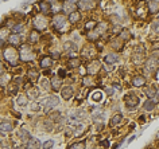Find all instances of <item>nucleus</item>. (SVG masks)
<instances>
[{"instance_id": "20e7f679", "label": "nucleus", "mask_w": 159, "mask_h": 149, "mask_svg": "<svg viewBox=\"0 0 159 149\" xmlns=\"http://www.w3.org/2000/svg\"><path fill=\"white\" fill-rule=\"evenodd\" d=\"M126 105H127V109H135L139 105V97H136L135 94H127Z\"/></svg>"}, {"instance_id": "49530a36", "label": "nucleus", "mask_w": 159, "mask_h": 149, "mask_svg": "<svg viewBox=\"0 0 159 149\" xmlns=\"http://www.w3.org/2000/svg\"><path fill=\"white\" fill-rule=\"evenodd\" d=\"M151 57L152 58H157V59H158V58H159V48H154V50H152V51H151Z\"/></svg>"}, {"instance_id": "72a5a7b5", "label": "nucleus", "mask_w": 159, "mask_h": 149, "mask_svg": "<svg viewBox=\"0 0 159 149\" xmlns=\"http://www.w3.org/2000/svg\"><path fill=\"white\" fill-rule=\"evenodd\" d=\"M80 63H81L80 59H77V58H74L73 59V58H71V59L69 61V67L70 69H76V67L80 66Z\"/></svg>"}, {"instance_id": "cd10ccee", "label": "nucleus", "mask_w": 159, "mask_h": 149, "mask_svg": "<svg viewBox=\"0 0 159 149\" xmlns=\"http://www.w3.org/2000/svg\"><path fill=\"white\" fill-rule=\"evenodd\" d=\"M27 95H29V97H31L33 99L38 98V97H39V90L36 89V88H31V89L27 90Z\"/></svg>"}, {"instance_id": "bb28decb", "label": "nucleus", "mask_w": 159, "mask_h": 149, "mask_svg": "<svg viewBox=\"0 0 159 149\" xmlns=\"http://www.w3.org/2000/svg\"><path fill=\"white\" fill-rule=\"evenodd\" d=\"M39 78V73H38V70H35V69H30L29 70V79L31 81V82H34V81H36Z\"/></svg>"}, {"instance_id": "680f3d73", "label": "nucleus", "mask_w": 159, "mask_h": 149, "mask_svg": "<svg viewBox=\"0 0 159 149\" xmlns=\"http://www.w3.org/2000/svg\"><path fill=\"white\" fill-rule=\"evenodd\" d=\"M50 2H57V0H50Z\"/></svg>"}, {"instance_id": "c03bdc74", "label": "nucleus", "mask_w": 159, "mask_h": 149, "mask_svg": "<svg viewBox=\"0 0 159 149\" xmlns=\"http://www.w3.org/2000/svg\"><path fill=\"white\" fill-rule=\"evenodd\" d=\"M88 38L90 40H97L99 39V32H89L88 34Z\"/></svg>"}, {"instance_id": "f257e3e1", "label": "nucleus", "mask_w": 159, "mask_h": 149, "mask_svg": "<svg viewBox=\"0 0 159 149\" xmlns=\"http://www.w3.org/2000/svg\"><path fill=\"white\" fill-rule=\"evenodd\" d=\"M3 57L4 59L11 65V66H16L18 65V58H19V54L14 47H7L3 52Z\"/></svg>"}, {"instance_id": "58836bf2", "label": "nucleus", "mask_w": 159, "mask_h": 149, "mask_svg": "<svg viewBox=\"0 0 159 149\" xmlns=\"http://www.w3.org/2000/svg\"><path fill=\"white\" fill-rule=\"evenodd\" d=\"M53 147H54V141H53V140H47L46 142H43V144H42V148L43 149H50V148H53Z\"/></svg>"}, {"instance_id": "0e129e2a", "label": "nucleus", "mask_w": 159, "mask_h": 149, "mask_svg": "<svg viewBox=\"0 0 159 149\" xmlns=\"http://www.w3.org/2000/svg\"><path fill=\"white\" fill-rule=\"evenodd\" d=\"M4 2H5V0H4Z\"/></svg>"}, {"instance_id": "0eeeda50", "label": "nucleus", "mask_w": 159, "mask_h": 149, "mask_svg": "<svg viewBox=\"0 0 159 149\" xmlns=\"http://www.w3.org/2000/svg\"><path fill=\"white\" fill-rule=\"evenodd\" d=\"M158 59L157 58H150V59L146 62V69H147V71H150V73H152V71H157L158 69Z\"/></svg>"}, {"instance_id": "7ed1b4c3", "label": "nucleus", "mask_w": 159, "mask_h": 149, "mask_svg": "<svg viewBox=\"0 0 159 149\" xmlns=\"http://www.w3.org/2000/svg\"><path fill=\"white\" fill-rule=\"evenodd\" d=\"M60 104V98L57 95H51V97H47L42 101V105L46 108V109H51V108L57 106Z\"/></svg>"}, {"instance_id": "b1692460", "label": "nucleus", "mask_w": 159, "mask_h": 149, "mask_svg": "<svg viewBox=\"0 0 159 149\" xmlns=\"http://www.w3.org/2000/svg\"><path fill=\"white\" fill-rule=\"evenodd\" d=\"M39 8H40V11H42L43 14H49V12L51 11L50 3H47V2H40L39 3Z\"/></svg>"}, {"instance_id": "a19ab883", "label": "nucleus", "mask_w": 159, "mask_h": 149, "mask_svg": "<svg viewBox=\"0 0 159 149\" xmlns=\"http://www.w3.org/2000/svg\"><path fill=\"white\" fill-rule=\"evenodd\" d=\"M40 106H42V104H39V102H33V104H31V110L38 111L40 109Z\"/></svg>"}, {"instance_id": "7c9ffc66", "label": "nucleus", "mask_w": 159, "mask_h": 149, "mask_svg": "<svg viewBox=\"0 0 159 149\" xmlns=\"http://www.w3.org/2000/svg\"><path fill=\"white\" fill-rule=\"evenodd\" d=\"M144 93L147 94V97L150 99H154V97H157V91H155V89H152V88H146Z\"/></svg>"}, {"instance_id": "9b49d317", "label": "nucleus", "mask_w": 159, "mask_h": 149, "mask_svg": "<svg viewBox=\"0 0 159 149\" xmlns=\"http://www.w3.org/2000/svg\"><path fill=\"white\" fill-rule=\"evenodd\" d=\"M53 65V58L51 57H42L39 61V66L42 69H49L50 66Z\"/></svg>"}, {"instance_id": "423d86ee", "label": "nucleus", "mask_w": 159, "mask_h": 149, "mask_svg": "<svg viewBox=\"0 0 159 149\" xmlns=\"http://www.w3.org/2000/svg\"><path fill=\"white\" fill-rule=\"evenodd\" d=\"M65 24H66V18H65L64 15L58 14V15H55V16L53 18V26H54L57 30L64 28Z\"/></svg>"}, {"instance_id": "dca6fc26", "label": "nucleus", "mask_w": 159, "mask_h": 149, "mask_svg": "<svg viewBox=\"0 0 159 149\" xmlns=\"http://www.w3.org/2000/svg\"><path fill=\"white\" fill-rule=\"evenodd\" d=\"M8 40H10V43L12 46H19L22 43V36L18 35V34H11V35L8 36Z\"/></svg>"}, {"instance_id": "09e8293b", "label": "nucleus", "mask_w": 159, "mask_h": 149, "mask_svg": "<svg viewBox=\"0 0 159 149\" xmlns=\"http://www.w3.org/2000/svg\"><path fill=\"white\" fill-rule=\"evenodd\" d=\"M120 36H121L123 39H128V38H130V34L127 32V31H121V32H120Z\"/></svg>"}, {"instance_id": "e2e57ef3", "label": "nucleus", "mask_w": 159, "mask_h": 149, "mask_svg": "<svg viewBox=\"0 0 159 149\" xmlns=\"http://www.w3.org/2000/svg\"><path fill=\"white\" fill-rule=\"evenodd\" d=\"M0 145H2V141H0Z\"/></svg>"}, {"instance_id": "bf43d9fd", "label": "nucleus", "mask_w": 159, "mask_h": 149, "mask_svg": "<svg viewBox=\"0 0 159 149\" xmlns=\"http://www.w3.org/2000/svg\"><path fill=\"white\" fill-rule=\"evenodd\" d=\"M3 46H4V42H3V39H0V48H2Z\"/></svg>"}, {"instance_id": "2eb2a0df", "label": "nucleus", "mask_w": 159, "mask_h": 149, "mask_svg": "<svg viewBox=\"0 0 159 149\" xmlns=\"http://www.w3.org/2000/svg\"><path fill=\"white\" fill-rule=\"evenodd\" d=\"M61 86H62V79L60 77H53L51 79V88L54 91H58V90H61Z\"/></svg>"}, {"instance_id": "79ce46f5", "label": "nucleus", "mask_w": 159, "mask_h": 149, "mask_svg": "<svg viewBox=\"0 0 159 149\" xmlns=\"http://www.w3.org/2000/svg\"><path fill=\"white\" fill-rule=\"evenodd\" d=\"M8 32H10V31H8L7 28H0V39H4L5 36L8 35ZM10 36V35H8Z\"/></svg>"}, {"instance_id": "ddd939ff", "label": "nucleus", "mask_w": 159, "mask_h": 149, "mask_svg": "<svg viewBox=\"0 0 159 149\" xmlns=\"http://www.w3.org/2000/svg\"><path fill=\"white\" fill-rule=\"evenodd\" d=\"M146 83V78L143 75H135L132 79V85L135 86V88H142V86H144Z\"/></svg>"}, {"instance_id": "c756f323", "label": "nucleus", "mask_w": 159, "mask_h": 149, "mask_svg": "<svg viewBox=\"0 0 159 149\" xmlns=\"http://www.w3.org/2000/svg\"><path fill=\"white\" fill-rule=\"evenodd\" d=\"M27 102H29V101H27V97H26V95H18V98H16V104L18 105H19V106H26V105H27Z\"/></svg>"}, {"instance_id": "f03ea898", "label": "nucleus", "mask_w": 159, "mask_h": 149, "mask_svg": "<svg viewBox=\"0 0 159 149\" xmlns=\"http://www.w3.org/2000/svg\"><path fill=\"white\" fill-rule=\"evenodd\" d=\"M23 51L20 52V59L22 61H24V62H30V61H33L34 58H35V54H34L33 51H31V48L29 47V46H23Z\"/></svg>"}, {"instance_id": "a878e982", "label": "nucleus", "mask_w": 159, "mask_h": 149, "mask_svg": "<svg viewBox=\"0 0 159 149\" xmlns=\"http://www.w3.org/2000/svg\"><path fill=\"white\" fill-rule=\"evenodd\" d=\"M121 120H123V116H121L120 113L115 114V116L112 117V120H111V126H116V125H119V124L121 122Z\"/></svg>"}, {"instance_id": "c85d7f7f", "label": "nucleus", "mask_w": 159, "mask_h": 149, "mask_svg": "<svg viewBox=\"0 0 159 149\" xmlns=\"http://www.w3.org/2000/svg\"><path fill=\"white\" fill-rule=\"evenodd\" d=\"M64 10L66 11V12H69V14H71V12L76 11V5H74V3H69V2H66V3L64 4Z\"/></svg>"}, {"instance_id": "2f4dec72", "label": "nucleus", "mask_w": 159, "mask_h": 149, "mask_svg": "<svg viewBox=\"0 0 159 149\" xmlns=\"http://www.w3.org/2000/svg\"><path fill=\"white\" fill-rule=\"evenodd\" d=\"M85 147H86V142L85 141H80V142H74L69 149H85Z\"/></svg>"}, {"instance_id": "8fccbe9b", "label": "nucleus", "mask_w": 159, "mask_h": 149, "mask_svg": "<svg viewBox=\"0 0 159 149\" xmlns=\"http://www.w3.org/2000/svg\"><path fill=\"white\" fill-rule=\"evenodd\" d=\"M58 75H60V78H64V77L66 75V71H65L64 69H60L58 70Z\"/></svg>"}, {"instance_id": "aec40b11", "label": "nucleus", "mask_w": 159, "mask_h": 149, "mask_svg": "<svg viewBox=\"0 0 159 149\" xmlns=\"http://www.w3.org/2000/svg\"><path fill=\"white\" fill-rule=\"evenodd\" d=\"M18 136L20 137L22 141H29V138H30V133H29V130L27 129H24V128H22L19 132H18Z\"/></svg>"}, {"instance_id": "473e14b6", "label": "nucleus", "mask_w": 159, "mask_h": 149, "mask_svg": "<svg viewBox=\"0 0 159 149\" xmlns=\"http://www.w3.org/2000/svg\"><path fill=\"white\" fill-rule=\"evenodd\" d=\"M92 99L93 101H96V102H100V101H102V93L100 91V90H97V91H95L92 94Z\"/></svg>"}, {"instance_id": "f8f14e48", "label": "nucleus", "mask_w": 159, "mask_h": 149, "mask_svg": "<svg viewBox=\"0 0 159 149\" xmlns=\"http://www.w3.org/2000/svg\"><path fill=\"white\" fill-rule=\"evenodd\" d=\"M148 11H150V14H158L159 12V2L158 0H150Z\"/></svg>"}, {"instance_id": "37998d69", "label": "nucleus", "mask_w": 159, "mask_h": 149, "mask_svg": "<svg viewBox=\"0 0 159 149\" xmlns=\"http://www.w3.org/2000/svg\"><path fill=\"white\" fill-rule=\"evenodd\" d=\"M93 27H96V22H93V20H90V22H88V23L85 24V30H86V31L92 30Z\"/></svg>"}, {"instance_id": "5701e85b", "label": "nucleus", "mask_w": 159, "mask_h": 149, "mask_svg": "<svg viewBox=\"0 0 159 149\" xmlns=\"http://www.w3.org/2000/svg\"><path fill=\"white\" fill-rule=\"evenodd\" d=\"M155 104H157V102H155L154 99H147V101L144 102V105H143V108H144V110L151 111V110H154Z\"/></svg>"}, {"instance_id": "052dcab7", "label": "nucleus", "mask_w": 159, "mask_h": 149, "mask_svg": "<svg viewBox=\"0 0 159 149\" xmlns=\"http://www.w3.org/2000/svg\"><path fill=\"white\" fill-rule=\"evenodd\" d=\"M2 149H10V147H8V145H4V147H3Z\"/></svg>"}, {"instance_id": "f704fd0d", "label": "nucleus", "mask_w": 159, "mask_h": 149, "mask_svg": "<svg viewBox=\"0 0 159 149\" xmlns=\"http://www.w3.org/2000/svg\"><path fill=\"white\" fill-rule=\"evenodd\" d=\"M40 86H42L43 90H49L50 86H51V82H49V81L46 79V78H43L42 81H40Z\"/></svg>"}, {"instance_id": "5fc2aeb1", "label": "nucleus", "mask_w": 159, "mask_h": 149, "mask_svg": "<svg viewBox=\"0 0 159 149\" xmlns=\"http://www.w3.org/2000/svg\"><path fill=\"white\" fill-rule=\"evenodd\" d=\"M113 88H115V89H117V90H120V89H121L119 83H113Z\"/></svg>"}, {"instance_id": "f3484780", "label": "nucleus", "mask_w": 159, "mask_h": 149, "mask_svg": "<svg viewBox=\"0 0 159 149\" xmlns=\"http://www.w3.org/2000/svg\"><path fill=\"white\" fill-rule=\"evenodd\" d=\"M61 94L64 99H70L73 97V88H70V86H66V88H64L61 90Z\"/></svg>"}, {"instance_id": "39448f33", "label": "nucleus", "mask_w": 159, "mask_h": 149, "mask_svg": "<svg viewBox=\"0 0 159 149\" xmlns=\"http://www.w3.org/2000/svg\"><path fill=\"white\" fill-rule=\"evenodd\" d=\"M33 24H34V27H35L36 30H39V31H42V30H45L46 27H47V19H46L45 16H36L35 19H34L33 22Z\"/></svg>"}, {"instance_id": "a18cd8bd", "label": "nucleus", "mask_w": 159, "mask_h": 149, "mask_svg": "<svg viewBox=\"0 0 159 149\" xmlns=\"http://www.w3.org/2000/svg\"><path fill=\"white\" fill-rule=\"evenodd\" d=\"M16 90H18V86L16 85H10V86H8V91H10L11 94H15V93H16Z\"/></svg>"}, {"instance_id": "6e6552de", "label": "nucleus", "mask_w": 159, "mask_h": 149, "mask_svg": "<svg viewBox=\"0 0 159 149\" xmlns=\"http://www.w3.org/2000/svg\"><path fill=\"white\" fill-rule=\"evenodd\" d=\"M99 70H100V62L99 61L90 62V63L88 65V67H86V71H88L89 75H95Z\"/></svg>"}, {"instance_id": "6e6d98bb", "label": "nucleus", "mask_w": 159, "mask_h": 149, "mask_svg": "<svg viewBox=\"0 0 159 149\" xmlns=\"http://www.w3.org/2000/svg\"><path fill=\"white\" fill-rule=\"evenodd\" d=\"M144 118H146L144 116H140V122H142V124H143V122H144V121H146Z\"/></svg>"}, {"instance_id": "393cba45", "label": "nucleus", "mask_w": 159, "mask_h": 149, "mask_svg": "<svg viewBox=\"0 0 159 149\" xmlns=\"http://www.w3.org/2000/svg\"><path fill=\"white\" fill-rule=\"evenodd\" d=\"M39 40V34L36 32V31H31L30 36H29V43L30 45H34V43H36Z\"/></svg>"}, {"instance_id": "de8ad7c7", "label": "nucleus", "mask_w": 159, "mask_h": 149, "mask_svg": "<svg viewBox=\"0 0 159 149\" xmlns=\"http://www.w3.org/2000/svg\"><path fill=\"white\" fill-rule=\"evenodd\" d=\"M104 70H105V71H112V70H113V66H112V63H105V65H104Z\"/></svg>"}, {"instance_id": "6ab92c4d", "label": "nucleus", "mask_w": 159, "mask_h": 149, "mask_svg": "<svg viewBox=\"0 0 159 149\" xmlns=\"http://www.w3.org/2000/svg\"><path fill=\"white\" fill-rule=\"evenodd\" d=\"M84 117H85V111L84 110H77V111L71 113V120H74V121H81Z\"/></svg>"}, {"instance_id": "412c9836", "label": "nucleus", "mask_w": 159, "mask_h": 149, "mask_svg": "<svg viewBox=\"0 0 159 149\" xmlns=\"http://www.w3.org/2000/svg\"><path fill=\"white\" fill-rule=\"evenodd\" d=\"M104 59H105V63H115V62L119 61V55L115 54V52H112V54H108Z\"/></svg>"}, {"instance_id": "13d9d810", "label": "nucleus", "mask_w": 159, "mask_h": 149, "mask_svg": "<svg viewBox=\"0 0 159 149\" xmlns=\"http://www.w3.org/2000/svg\"><path fill=\"white\" fill-rule=\"evenodd\" d=\"M66 2H69V3H74V4H76V3L78 2V0H66Z\"/></svg>"}, {"instance_id": "c9c22d12", "label": "nucleus", "mask_w": 159, "mask_h": 149, "mask_svg": "<svg viewBox=\"0 0 159 149\" xmlns=\"http://www.w3.org/2000/svg\"><path fill=\"white\" fill-rule=\"evenodd\" d=\"M24 28V26L23 24H20V23H18V24H15L14 27H12V32L14 34H18V32H22Z\"/></svg>"}, {"instance_id": "4468645a", "label": "nucleus", "mask_w": 159, "mask_h": 149, "mask_svg": "<svg viewBox=\"0 0 159 149\" xmlns=\"http://www.w3.org/2000/svg\"><path fill=\"white\" fill-rule=\"evenodd\" d=\"M78 5L81 10L88 11L90 8H93V0H78Z\"/></svg>"}, {"instance_id": "603ef678", "label": "nucleus", "mask_w": 159, "mask_h": 149, "mask_svg": "<svg viewBox=\"0 0 159 149\" xmlns=\"http://www.w3.org/2000/svg\"><path fill=\"white\" fill-rule=\"evenodd\" d=\"M105 93H107V95H109V97H111V95L113 94V90H112L111 88H108L107 90H105Z\"/></svg>"}, {"instance_id": "9d476101", "label": "nucleus", "mask_w": 159, "mask_h": 149, "mask_svg": "<svg viewBox=\"0 0 159 149\" xmlns=\"http://www.w3.org/2000/svg\"><path fill=\"white\" fill-rule=\"evenodd\" d=\"M12 122H10L8 120H4V121H2L0 122V132L2 133H8V132H11L12 130Z\"/></svg>"}, {"instance_id": "1a4fd4ad", "label": "nucleus", "mask_w": 159, "mask_h": 149, "mask_svg": "<svg viewBox=\"0 0 159 149\" xmlns=\"http://www.w3.org/2000/svg\"><path fill=\"white\" fill-rule=\"evenodd\" d=\"M39 147H40V141L38 138H34V137H30L29 141H27V144L24 145L26 149H38Z\"/></svg>"}, {"instance_id": "a211bd4d", "label": "nucleus", "mask_w": 159, "mask_h": 149, "mask_svg": "<svg viewBox=\"0 0 159 149\" xmlns=\"http://www.w3.org/2000/svg\"><path fill=\"white\" fill-rule=\"evenodd\" d=\"M69 22L70 23H77V22H80L81 20V14L78 11H74V12H71V14H69Z\"/></svg>"}, {"instance_id": "3c124183", "label": "nucleus", "mask_w": 159, "mask_h": 149, "mask_svg": "<svg viewBox=\"0 0 159 149\" xmlns=\"http://www.w3.org/2000/svg\"><path fill=\"white\" fill-rule=\"evenodd\" d=\"M60 57H61L60 52H53V54H51V58H53V59H60Z\"/></svg>"}, {"instance_id": "864d4df0", "label": "nucleus", "mask_w": 159, "mask_h": 149, "mask_svg": "<svg viewBox=\"0 0 159 149\" xmlns=\"http://www.w3.org/2000/svg\"><path fill=\"white\" fill-rule=\"evenodd\" d=\"M101 145H102V147H107L108 148V147H109V141H102Z\"/></svg>"}, {"instance_id": "e433bc0d", "label": "nucleus", "mask_w": 159, "mask_h": 149, "mask_svg": "<svg viewBox=\"0 0 159 149\" xmlns=\"http://www.w3.org/2000/svg\"><path fill=\"white\" fill-rule=\"evenodd\" d=\"M60 118H62L60 111H54L53 114H50V120L51 121H60Z\"/></svg>"}, {"instance_id": "4c0bfd02", "label": "nucleus", "mask_w": 159, "mask_h": 149, "mask_svg": "<svg viewBox=\"0 0 159 149\" xmlns=\"http://www.w3.org/2000/svg\"><path fill=\"white\" fill-rule=\"evenodd\" d=\"M97 28H99V34H102L107 31V23H104V22H101V23L97 24Z\"/></svg>"}, {"instance_id": "4be33fe9", "label": "nucleus", "mask_w": 159, "mask_h": 149, "mask_svg": "<svg viewBox=\"0 0 159 149\" xmlns=\"http://www.w3.org/2000/svg\"><path fill=\"white\" fill-rule=\"evenodd\" d=\"M64 50H66V51H70V54H73L74 51H77V45L73 42H66L64 45Z\"/></svg>"}, {"instance_id": "ea45409f", "label": "nucleus", "mask_w": 159, "mask_h": 149, "mask_svg": "<svg viewBox=\"0 0 159 149\" xmlns=\"http://www.w3.org/2000/svg\"><path fill=\"white\" fill-rule=\"evenodd\" d=\"M112 47H113V48H117V50H120L121 47H123V45H121V43H120V40H116V39H115V40H112Z\"/></svg>"}, {"instance_id": "4d7b16f0", "label": "nucleus", "mask_w": 159, "mask_h": 149, "mask_svg": "<svg viewBox=\"0 0 159 149\" xmlns=\"http://www.w3.org/2000/svg\"><path fill=\"white\" fill-rule=\"evenodd\" d=\"M3 71H4V67H3V65H2V63H0V74H2V73H3Z\"/></svg>"}]
</instances>
